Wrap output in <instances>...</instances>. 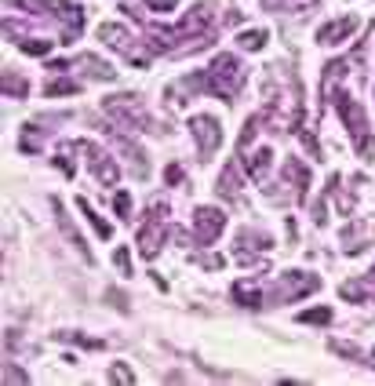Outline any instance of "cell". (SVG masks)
I'll list each match as a JSON object with an SVG mask.
<instances>
[{
  "instance_id": "cell-1",
  "label": "cell",
  "mask_w": 375,
  "mask_h": 386,
  "mask_svg": "<svg viewBox=\"0 0 375 386\" xmlns=\"http://www.w3.org/2000/svg\"><path fill=\"white\" fill-rule=\"evenodd\" d=\"M244 84V69L233 55H219L212 62V69H204L201 76H190L186 88H197V91H212L219 98H233Z\"/></svg>"
},
{
  "instance_id": "cell-2",
  "label": "cell",
  "mask_w": 375,
  "mask_h": 386,
  "mask_svg": "<svg viewBox=\"0 0 375 386\" xmlns=\"http://www.w3.org/2000/svg\"><path fill=\"white\" fill-rule=\"evenodd\" d=\"M339 117L346 120V127H350V139H354V146H357V153L364 161H371V135H368V120H364V110L357 106L354 98H346V95H339Z\"/></svg>"
},
{
  "instance_id": "cell-3",
  "label": "cell",
  "mask_w": 375,
  "mask_h": 386,
  "mask_svg": "<svg viewBox=\"0 0 375 386\" xmlns=\"http://www.w3.org/2000/svg\"><path fill=\"white\" fill-rule=\"evenodd\" d=\"M222 226H226V215H222L219 208H197V215H193V237H197V244H212L222 234Z\"/></svg>"
},
{
  "instance_id": "cell-4",
  "label": "cell",
  "mask_w": 375,
  "mask_h": 386,
  "mask_svg": "<svg viewBox=\"0 0 375 386\" xmlns=\"http://www.w3.org/2000/svg\"><path fill=\"white\" fill-rule=\"evenodd\" d=\"M190 127H193L197 146H201V157H212V153L219 149V142H222L219 120H215V117H208V113H201V117H193V120H190Z\"/></svg>"
},
{
  "instance_id": "cell-5",
  "label": "cell",
  "mask_w": 375,
  "mask_h": 386,
  "mask_svg": "<svg viewBox=\"0 0 375 386\" xmlns=\"http://www.w3.org/2000/svg\"><path fill=\"white\" fill-rule=\"evenodd\" d=\"M164 241H168V222L164 219H146L142 229H139V251L146 255V259H154Z\"/></svg>"
},
{
  "instance_id": "cell-6",
  "label": "cell",
  "mask_w": 375,
  "mask_h": 386,
  "mask_svg": "<svg viewBox=\"0 0 375 386\" xmlns=\"http://www.w3.org/2000/svg\"><path fill=\"white\" fill-rule=\"evenodd\" d=\"M317 288H321V280H317V277H310V273H284V280H281L277 295H281L284 302H292V299L306 295V292H317Z\"/></svg>"
},
{
  "instance_id": "cell-7",
  "label": "cell",
  "mask_w": 375,
  "mask_h": 386,
  "mask_svg": "<svg viewBox=\"0 0 375 386\" xmlns=\"http://www.w3.org/2000/svg\"><path fill=\"white\" fill-rule=\"evenodd\" d=\"M354 30H357V18H335V22H328V25H321L317 30V44H339Z\"/></svg>"
},
{
  "instance_id": "cell-8",
  "label": "cell",
  "mask_w": 375,
  "mask_h": 386,
  "mask_svg": "<svg viewBox=\"0 0 375 386\" xmlns=\"http://www.w3.org/2000/svg\"><path fill=\"white\" fill-rule=\"evenodd\" d=\"M233 299H237L241 306H248V310H255V306L262 302L259 288H255V285H248V280H237V285H233Z\"/></svg>"
},
{
  "instance_id": "cell-9",
  "label": "cell",
  "mask_w": 375,
  "mask_h": 386,
  "mask_svg": "<svg viewBox=\"0 0 375 386\" xmlns=\"http://www.w3.org/2000/svg\"><path fill=\"white\" fill-rule=\"evenodd\" d=\"M266 168H270V149H266V146L244 161V171L252 175V178H262V175H266Z\"/></svg>"
},
{
  "instance_id": "cell-10",
  "label": "cell",
  "mask_w": 375,
  "mask_h": 386,
  "mask_svg": "<svg viewBox=\"0 0 375 386\" xmlns=\"http://www.w3.org/2000/svg\"><path fill=\"white\" fill-rule=\"evenodd\" d=\"M77 208H81V212H84V215L91 219V226H95V234H98V237H103V241H110V234H113V229L106 226V219H103V215H95V212H91V204H88L84 197L77 200Z\"/></svg>"
},
{
  "instance_id": "cell-11",
  "label": "cell",
  "mask_w": 375,
  "mask_h": 386,
  "mask_svg": "<svg viewBox=\"0 0 375 386\" xmlns=\"http://www.w3.org/2000/svg\"><path fill=\"white\" fill-rule=\"evenodd\" d=\"M77 66L91 69V76H98V81H106V76H113V66H106V62H98L95 55H81V59H77Z\"/></svg>"
},
{
  "instance_id": "cell-12",
  "label": "cell",
  "mask_w": 375,
  "mask_h": 386,
  "mask_svg": "<svg viewBox=\"0 0 375 386\" xmlns=\"http://www.w3.org/2000/svg\"><path fill=\"white\" fill-rule=\"evenodd\" d=\"M47 98H59V95H77L81 91V84L77 81H47Z\"/></svg>"
},
{
  "instance_id": "cell-13",
  "label": "cell",
  "mask_w": 375,
  "mask_h": 386,
  "mask_svg": "<svg viewBox=\"0 0 375 386\" xmlns=\"http://www.w3.org/2000/svg\"><path fill=\"white\" fill-rule=\"evenodd\" d=\"M237 44H241L244 51H259V47L266 44V30H248V33L237 37Z\"/></svg>"
},
{
  "instance_id": "cell-14",
  "label": "cell",
  "mask_w": 375,
  "mask_h": 386,
  "mask_svg": "<svg viewBox=\"0 0 375 386\" xmlns=\"http://www.w3.org/2000/svg\"><path fill=\"white\" fill-rule=\"evenodd\" d=\"M299 321H303V324H332V310H328V306H321V310H303Z\"/></svg>"
},
{
  "instance_id": "cell-15",
  "label": "cell",
  "mask_w": 375,
  "mask_h": 386,
  "mask_svg": "<svg viewBox=\"0 0 375 386\" xmlns=\"http://www.w3.org/2000/svg\"><path fill=\"white\" fill-rule=\"evenodd\" d=\"M4 91H8V95H15V98H22V95L30 91V84H26V81H18V76L8 69V73H4Z\"/></svg>"
},
{
  "instance_id": "cell-16",
  "label": "cell",
  "mask_w": 375,
  "mask_h": 386,
  "mask_svg": "<svg viewBox=\"0 0 375 386\" xmlns=\"http://www.w3.org/2000/svg\"><path fill=\"white\" fill-rule=\"evenodd\" d=\"M339 292H342V299H350V302H361V299L368 295V288L361 285V280H346V285H342Z\"/></svg>"
},
{
  "instance_id": "cell-17",
  "label": "cell",
  "mask_w": 375,
  "mask_h": 386,
  "mask_svg": "<svg viewBox=\"0 0 375 386\" xmlns=\"http://www.w3.org/2000/svg\"><path fill=\"white\" fill-rule=\"evenodd\" d=\"M18 47L26 51V55H47V51H52V44H47V40H22Z\"/></svg>"
},
{
  "instance_id": "cell-18",
  "label": "cell",
  "mask_w": 375,
  "mask_h": 386,
  "mask_svg": "<svg viewBox=\"0 0 375 386\" xmlns=\"http://www.w3.org/2000/svg\"><path fill=\"white\" fill-rule=\"evenodd\" d=\"M22 132H26V135H22V149H26V153H37V149H40L37 127H22Z\"/></svg>"
},
{
  "instance_id": "cell-19",
  "label": "cell",
  "mask_w": 375,
  "mask_h": 386,
  "mask_svg": "<svg viewBox=\"0 0 375 386\" xmlns=\"http://www.w3.org/2000/svg\"><path fill=\"white\" fill-rule=\"evenodd\" d=\"M110 379H113V382H135V375H132L128 365H113V368H110Z\"/></svg>"
},
{
  "instance_id": "cell-20",
  "label": "cell",
  "mask_w": 375,
  "mask_h": 386,
  "mask_svg": "<svg viewBox=\"0 0 375 386\" xmlns=\"http://www.w3.org/2000/svg\"><path fill=\"white\" fill-rule=\"evenodd\" d=\"M113 259H117V266H120V273H124V277H132V259H128V248H117V255H113Z\"/></svg>"
},
{
  "instance_id": "cell-21",
  "label": "cell",
  "mask_w": 375,
  "mask_h": 386,
  "mask_svg": "<svg viewBox=\"0 0 375 386\" xmlns=\"http://www.w3.org/2000/svg\"><path fill=\"white\" fill-rule=\"evenodd\" d=\"M128 208H132V197L128 193H117V215L128 219Z\"/></svg>"
},
{
  "instance_id": "cell-22",
  "label": "cell",
  "mask_w": 375,
  "mask_h": 386,
  "mask_svg": "<svg viewBox=\"0 0 375 386\" xmlns=\"http://www.w3.org/2000/svg\"><path fill=\"white\" fill-rule=\"evenodd\" d=\"M146 4L154 8V11H171L175 4H179V0H146Z\"/></svg>"
},
{
  "instance_id": "cell-23",
  "label": "cell",
  "mask_w": 375,
  "mask_h": 386,
  "mask_svg": "<svg viewBox=\"0 0 375 386\" xmlns=\"http://www.w3.org/2000/svg\"><path fill=\"white\" fill-rule=\"evenodd\" d=\"M164 178H168V183H179V178H183V168H179V164H171V168L164 171Z\"/></svg>"
},
{
  "instance_id": "cell-24",
  "label": "cell",
  "mask_w": 375,
  "mask_h": 386,
  "mask_svg": "<svg viewBox=\"0 0 375 386\" xmlns=\"http://www.w3.org/2000/svg\"><path fill=\"white\" fill-rule=\"evenodd\" d=\"M368 285L375 288V266H371V273H368Z\"/></svg>"
}]
</instances>
